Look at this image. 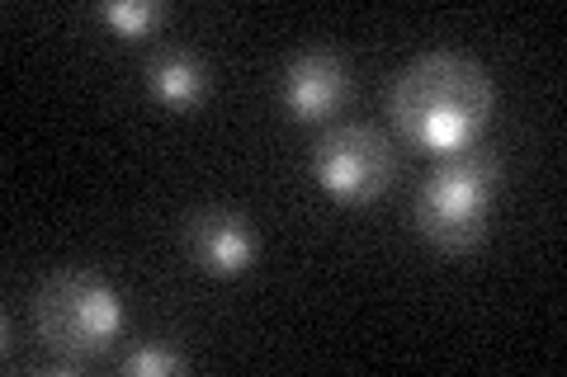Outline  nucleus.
I'll use <instances>...</instances> for the list:
<instances>
[{"label":"nucleus","mask_w":567,"mask_h":377,"mask_svg":"<svg viewBox=\"0 0 567 377\" xmlns=\"http://www.w3.org/2000/svg\"><path fill=\"white\" fill-rule=\"evenodd\" d=\"M496 109L492 71L468 52H421L388 85V118L412 147L450 156L473 147Z\"/></svg>","instance_id":"f257e3e1"},{"label":"nucleus","mask_w":567,"mask_h":377,"mask_svg":"<svg viewBox=\"0 0 567 377\" xmlns=\"http://www.w3.org/2000/svg\"><path fill=\"white\" fill-rule=\"evenodd\" d=\"M496 185H502V156L487 147H458L435 160V170L421 179L416 189V231L425 245L445 250V255H464L477 250L487 237V218L496 203Z\"/></svg>","instance_id":"f03ea898"},{"label":"nucleus","mask_w":567,"mask_h":377,"mask_svg":"<svg viewBox=\"0 0 567 377\" xmlns=\"http://www.w3.org/2000/svg\"><path fill=\"white\" fill-rule=\"evenodd\" d=\"M33 335L43 339L48 354L91 364L118 339L123 331V297L110 279L91 269H58L33 293Z\"/></svg>","instance_id":"7ed1b4c3"},{"label":"nucleus","mask_w":567,"mask_h":377,"mask_svg":"<svg viewBox=\"0 0 567 377\" xmlns=\"http://www.w3.org/2000/svg\"><path fill=\"white\" fill-rule=\"evenodd\" d=\"M308 170L327 199L346 203V208H364L393 189L398 147H393V137L369 128V123H331V128L312 142Z\"/></svg>","instance_id":"20e7f679"},{"label":"nucleus","mask_w":567,"mask_h":377,"mask_svg":"<svg viewBox=\"0 0 567 377\" xmlns=\"http://www.w3.org/2000/svg\"><path fill=\"white\" fill-rule=\"evenodd\" d=\"M185 250L208 279H241L256 269L260 241L251 218L233 208H199L185 222Z\"/></svg>","instance_id":"39448f33"},{"label":"nucleus","mask_w":567,"mask_h":377,"mask_svg":"<svg viewBox=\"0 0 567 377\" xmlns=\"http://www.w3.org/2000/svg\"><path fill=\"white\" fill-rule=\"evenodd\" d=\"M350 95V71L327 48H308L279 71V104L298 123H327Z\"/></svg>","instance_id":"423d86ee"},{"label":"nucleus","mask_w":567,"mask_h":377,"mask_svg":"<svg viewBox=\"0 0 567 377\" xmlns=\"http://www.w3.org/2000/svg\"><path fill=\"white\" fill-rule=\"evenodd\" d=\"M142 81H147L152 100L166 104V109H194L213 90V71L194 48H162L142 66Z\"/></svg>","instance_id":"0eeeda50"},{"label":"nucleus","mask_w":567,"mask_h":377,"mask_svg":"<svg viewBox=\"0 0 567 377\" xmlns=\"http://www.w3.org/2000/svg\"><path fill=\"white\" fill-rule=\"evenodd\" d=\"M100 20L114 24L123 39H147L152 29H162L171 20V6H162V0H104Z\"/></svg>","instance_id":"6e6552de"},{"label":"nucleus","mask_w":567,"mask_h":377,"mask_svg":"<svg viewBox=\"0 0 567 377\" xmlns=\"http://www.w3.org/2000/svg\"><path fill=\"white\" fill-rule=\"evenodd\" d=\"M118 368L133 377H181V373H189V358L166 345H137L133 354H123Z\"/></svg>","instance_id":"1a4fd4ad"}]
</instances>
